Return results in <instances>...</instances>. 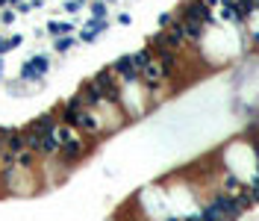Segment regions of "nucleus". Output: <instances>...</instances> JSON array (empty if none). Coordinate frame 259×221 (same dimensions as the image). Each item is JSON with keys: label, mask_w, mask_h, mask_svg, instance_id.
I'll return each mask as SVG.
<instances>
[{"label": "nucleus", "mask_w": 259, "mask_h": 221, "mask_svg": "<svg viewBox=\"0 0 259 221\" xmlns=\"http://www.w3.org/2000/svg\"><path fill=\"white\" fill-rule=\"evenodd\" d=\"M50 74V56L47 53H33L30 59L21 62L18 80L24 85H44V77Z\"/></svg>", "instance_id": "1"}, {"label": "nucleus", "mask_w": 259, "mask_h": 221, "mask_svg": "<svg viewBox=\"0 0 259 221\" xmlns=\"http://www.w3.org/2000/svg\"><path fill=\"white\" fill-rule=\"evenodd\" d=\"M88 153H91V139H86L83 133H74L68 142H62V148H59V162L71 168V165H77V162H83Z\"/></svg>", "instance_id": "2"}, {"label": "nucleus", "mask_w": 259, "mask_h": 221, "mask_svg": "<svg viewBox=\"0 0 259 221\" xmlns=\"http://www.w3.org/2000/svg\"><path fill=\"white\" fill-rule=\"evenodd\" d=\"M177 18L180 21H194V24H206V27H221V21L209 9L203 0H183L177 6Z\"/></svg>", "instance_id": "3"}, {"label": "nucleus", "mask_w": 259, "mask_h": 221, "mask_svg": "<svg viewBox=\"0 0 259 221\" xmlns=\"http://www.w3.org/2000/svg\"><path fill=\"white\" fill-rule=\"evenodd\" d=\"M91 83L100 89V95H103V101H109V103H121V80L115 77V71L109 68H100L94 77H91Z\"/></svg>", "instance_id": "4"}, {"label": "nucleus", "mask_w": 259, "mask_h": 221, "mask_svg": "<svg viewBox=\"0 0 259 221\" xmlns=\"http://www.w3.org/2000/svg\"><path fill=\"white\" fill-rule=\"evenodd\" d=\"M109 24H112L109 18H88L86 24L77 30V38H80V45H91V41H97V38H100L106 30H109Z\"/></svg>", "instance_id": "5"}, {"label": "nucleus", "mask_w": 259, "mask_h": 221, "mask_svg": "<svg viewBox=\"0 0 259 221\" xmlns=\"http://www.w3.org/2000/svg\"><path fill=\"white\" fill-rule=\"evenodd\" d=\"M109 68L115 71V77H118L121 83H136L138 77H141V74H138V68H136V62H133V53H124V56H118Z\"/></svg>", "instance_id": "6"}, {"label": "nucleus", "mask_w": 259, "mask_h": 221, "mask_svg": "<svg viewBox=\"0 0 259 221\" xmlns=\"http://www.w3.org/2000/svg\"><path fill=\"white\" fill-rule=\"evenodd\" d=\"M77 30H80L77 21H62V18H53V21H47V27H44V33L53 35V38H59V35H74Z\"/></svg>", "instance_id": "7"}, {"label": "nucleus", "mask_w": 259, "mask_h": 221, "mask_svg": "<svg viewBox=\"0 0 259 221\" xmlns=\"http://www.w3.org/2000/svg\"><path fill=\"white\" fill-rule=\"evenodd\" d=\"M56 124H59V115L56 112H41L38 118H33L27 127L30 130H35V133H41V136H47V133H53L56 130Z\"/></svg>", "instance_id": "8"}, {"label": "nucleus", "mask_w": 259, "mask_h": 221, "mask_svg": "<svg viewBox=\"0 0 259 221\" xmlns=\"http://www.w3.org/2000/svg\"><path fill=\"white\" fill-rule=\"evenodd\" d=\"M3 133V142H6V151H24L27 142H24V130H15V127H0Z\"/></svg>", "instance_id": "9"}, {"label": "nucleus", "mask_w": 259, "mask_h": 221, "mask_svg": "<svg viewBox=\"0 0 259 221\" xmlns=\"http://www.w3.org/2000/svg\"><path fill=\"white\" fill-rule=\"evenodd\" d=\"M38 156H44V159H50V156H59V139L47 133V136H41V145H38Z\"/></svg>", "instance_id": "10"}, {"label": "nucleus", "mask_w": 259, "mask_h": 221, "mask_svg": "<svg viewBox=\"0 0 259 221\" xmlns=\"http://www.w3.org/2000/svg\"><path fill=\"white\" fill-rule=\"evenodd\" d=\"M77 45H80V38H77V35H59V38H53V51L59 53V56H68Z\"/></svg>", "instance_id": "11"}, {"label": "nucleus", "mask_w": 259, "mask_h": 221, "mask_svg": "<svg viewBox=\"0 0 259 221\" xmlns=\"http://www.w3.org/2000/svg\"><path fill=\"white\" fill-rule=\"evenodd\" d=\"M153 59H156V53H153V48H150V45H144V48H138V51L133 53V62H136L138 74H141V68H147Z\"/></svg>", "instance_id": "12"}, {"label": "nucleus", "mask_w": 259, "mask_h": 221, "mask_svg": "<svg viewBox=\"0 0 259 221\" xmlns=\"http://www.w3.org/2000/svg\"><path fill=\"white\" fill-rule=\"evenodd\" d=\"M35 156H38V153H35V151H30V148H24V151H18V168L35 171Z\"/></svg>", "instance_id": "13"}, {"label": "nucleus", "mask_w": 259, "mask_h": 221, "mask_svg": "<svg viewBox=\"0 0 259 221\" xmlns=\"http://www.w3.org/2000/svg\"><path fill=\"white\" fill-rule=\"evenodd\" d=\"M88 18H109V6L103 0H88Z\"/></svg>", "instance_id": "14"}, {"label": "nucleus", "mask_w": 259, "mask_h": 221, "mask_svg": "<svg viewBox=\"0 0 259 221\" xmlns=\"http://www.w3.org/2000/svg\"><path fill=\"white\" fill-rule=\"evenodd\" d=\"M65 15H80L83 9H88V0H62Z\"/></svg>", "instance_id": "15"}, {"label": "nucleus", "mask_w": 259, "mask_h": 221, "mask_svg": "<svg viewBox=\"0 0 259 221\" xmlns=\"http://www.w3.org/2000/svg\"><path fill=\"white\" fill-rule=\"evenodd\" d=\"M15 21H18V9L15 6H6V9L0 12V27H12Z\"/></svg>", "instance_id": "16"}, {"label": "nucleus", "mask_w": 259, "mask_h": 221, "mask_svg": "<svg viewBox=\"0 0 259 221\" xmlns=\"http://www.w3.org/2000/svg\"><path fill=\"white\" fill-rule=\"evenodd\" d=\"M0 165H3V171L15 168V165H18V153L15 151H3V153H0Z\"/></svg>", "instance_id": "17"}, {"label": "nucleus", "mask_w": 259, "mask_h": 221, "mask_svg": "<svg viewBox=\"0 0 259 221\" xmlns=\"http://www.w3.org/2000/svg\"><path fill=\"white\" fill-rule=\"evenodd\" d=\"M174 18H177V12H162V15L156 18V24H159V30H168L174 24Z\"/></svg>", "instance_id": "18"}, {"label": "nucleus", "mask_w": 259, "mask_h": 221, "mask_svg": "<svg viewBox=\"0 0 259 221\" xmlns=\"http://www.w3.org/2000/svg\"><path fill=\"white\" fill-rule=\"evenodd\" d=\"M21 45H24V35L21 33L18 35H6V48H9V51H18Z\"/></svg>", "instance_id": "19"}, {"label": "nucleus", "mask_w": 259, "mask_h": 221, "mask_svg": "<svg viewBox=\"0 0 259 221\" xmlns=\"http://www.w3.org/2000/svg\"><path fill=\"white\" fill-rule=\"evenodd\" d=\"M183 221H203V215H200V206H194L191 212H183Z\"/></svg>", "instance_id": "20"}, {"label": "nucleus", "mask_w": 259, "mask_h": 221, "mask_svg": "<svg viewBox=\"0 0 259 221\" xmlns=\"http://www.w3.org/2000/svg\"><path fill=\"white\" fill-rule=\"evenodd\" d=\"M115 24H121V27H130V24H133V15H130V12H121V15L115 18Z\"/></svg>", "instance_id": "21"}, {"label": "nucleus", "mask_w": 259, "mask_h": 221, "mask_svg": "<svg viewBox=\"0 0 259 221\" xmlns=\"http://www.w3.org/2000/svg\"><path fill=\"white\" fill-rule=\"evenodd\" d=\"M15 9H18V15H30V12H33V6H30V0H24V3H18Z\"/></svg>", "instance_id": "22"}, {"label": "nucleus", "mask_w": 259, "mask_h": 221, "mask_svg": "<svg viewBox=\"0 0 259 221\" xmlns=\"http://www.w3.org/2000/svg\"><path fill=\"white\" fill-rule=\"evenodd\" d=\"M9 53V48H6V35H0V56H6Z\"/></svg>", "instance_id": "23"}, {"label": "nucleus", "mask_w": 259, "mask_h": 221, "mask_svg": "<svg viewBox=\"0 0 259 221\" xmlns=\"http://www.w3.org/2000/svg\"><path fill=\"white\" fill-rule=\"evenodd\" d=\"M44 3H47V0H30V6H33V9H44Z\"/></svg>", "instance_id": "24"}, {"label": "nucleus", "mask_w": 259, "mask_h": 221, "mask_svg": "<svg viewBox=\"0 0 259 221\" xmlns=\"http://www.w3.org/2000/svg\"><path fill=\"white\" fill-rule=\"evenodd\" d=\"M162 221H183V215H174V212H168V215H165Z\"/></svg>", "instance_id": "25"}, {"label": "nucleus", "mask_w": 259, "mask_h": 221, "mask_svg": "<svg viewBox=\"0 0 259 221\" xmlns=\"http://www.w3.org/2000/svg\"><path fill=\"white\" fill-rule=\"evenodd\" d=\"M6 151V142H3V133H0V153Z\"/></svg>", "instance_id": "26"}, {"label": "nucleus", "mask_w": 259, "mask_h": 221, "mask_svg": "<svg viewBox=\"0 0 259 221\" xmlns=\"http://www.w3.org/2000/svg\"><path fill=\"white\" fill-rule=\"evenodd\" d=\"M6 6H9V0H0V12H3V9H6Z\"/></svg>", "instance_id": "27"}, {"label": "nucleus", "mask_w": 259, "mask_h": 221, "mask_svg": "<svg viewBox=\"0 0 259 221\" xmlns=\"http://www.w3.org/2000/svg\"><path fill=\"white\" fill-rule=\"evenodd\" d=\"M0 83H3V56H0Z\"/></svg>", "instance_id": "28"}, {"label": "nucleus", "mask_w": 259, "mask_h": 221, "mask_svg": "<svg viewBox=\"0 0 259 221\" xmlns=\"http://www.w3.org/2000/svg\"><path fill=\"white\" fill-rule=\"evenodd\" d=\"M18 3H24V0H9V6H18Z\"/></svg>", "instance_id": "29"}, {"label": "nucleus", "mask_w": 259, "mask_h": 221, "mask_svg": "<svg viewBox=\"0 0 259 221\" xmlns=\"http://www.w3.org/2000/svg\"><path fill=\"white\" fill-rule=\"evenodd\" d=\"M103 3H106V6H112V3H118V0H103Z\"/></svg>", "instance_id": "30"}, {"label": "nucleus", "mask_w": 259, "mask_h": 221, "mask_svg": "<svg viewBox=\"0 0 259 221\" xmlns=\"http://www.w3.org/2000/svg\"><path fill=\"white\" fill-rule=\"evenodd\" d=\"M0 171H3V165H0Z\"/></svg>", "instance_id": "31"}]
</instances>
